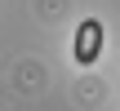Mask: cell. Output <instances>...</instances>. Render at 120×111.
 Wrapping results in <instances>:
<instances>
[{"label":"cell","instance_id":"obj_1","mask_svg":"<svg viewBox=\"0 0 120 111\" xmlns=\"http://www.w3.org/2000/svg\"><path fill=\"white\" fill-rule=\"evenodd\" d=\"M98 49H102V22L85 18V22H80V31H76V62H94V58H98Z\"/></svg>","mask_w":120,"mask_h":111}]
</instances>
